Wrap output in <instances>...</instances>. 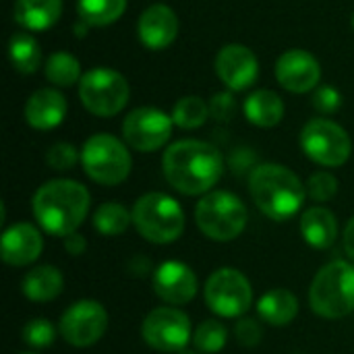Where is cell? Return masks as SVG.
Returning <instances> with one entry per match:
<instances>
[{
    "instance_id": "1",
    "label": "cell",
    "mask_w": 354,
    "mask_h": 354,
    "mask_svg": "<svg viewBox=\"0 0 354 354\" xmlns=\"http://www.w3.org/2000/svg\"><path fill=\"white\" fill-rule=\"evenodd\" d=\"M162 170L168 185L178 193L203 195L220 180L224 160L216 145L199 139H183L164 151Z\"/></svg>"
},
{
    "instance_id": "2",
    "label": "cell",
    "mask_w": 354,
    "mask_h": 354,
    "mask_svg": "<svg viewBox=\"0 0 354 354\" xmlns=\"http://www.w3.org/2000/svg\"><path fill=\"white\" fill-rule=\"evenodd\" d=\"M91 205L89 191L71 178H54L44 183L31 201L37 224L52 236H68L87 218Z\"/></svg>"
},
{
    "instance_id": "3",
    "label": "cell",
    "mask_w": 354,
    "mask_h": 354,
    "mask_svg": "<svg viewBox=\"0 0 354 354\" xmlns=\"http://www.w3.org/2000/svg\"><path fill=\"white\" fill-rule=\"evenodd\" d=\"M249 191L257 209L274 222H286L297 216L307 197L303 180L280 164H259L253 168Z\"/></svg>"
},
{
    "instance_id": "4",
    "label": "cell",
    "mask_w": 354,
    "mask_h": 354,
    "mask_svg": "<svg viewBox=\"0 0 354 354\" xmlns=\"http://www.w3.org/2000/svg\"><path fill=\"white\" fill-rule=\"evenodd\" d=\"M311 309L326 319H342L354 311V266L332 261L324 266L309 288Z\"/></svg>"
},
{
    "instance_id": "5",
    "label": "cell",
    "mask_w": 354,
    "mask_h": 354,
    "mask_svg": "<svg viewBox=\"0 0 354 354\" xmlns=\"http://www.w3.org/2000/svg\"><path fill=\"white\" fill-rule=\"evenodd\" d=\"M133 224L137 232L156 245H170L185 230V212L176 199L166 193H147L133 207Z\"/></svg>"
},
{
    "instance_id": "6",
    "label": "cell",
    "mask_w": 354,
    "mask_h": 354,
    "mask_svg": "<svg viewBox=\"0 0 354 354\" xmlns=\"http://www.w3.org/2000/svg\"><path fill=\"white\" fill-rule=\"evenodd\" d=\"M197 228L216 243H228L243 234L247 226V207L234 193H205L195 207Z\"/></svg>"
},
{
    "instance_id": "7",
    "label": "cell",
    "mask_w": 354,
    "mask_h": 354,
    "mask_svg": "<svg viewBox=\"0 0 354 354\" xmlns=\"http://www.w3.org/2000/svg\"><path fill=\"white\" fill-rule=\"evenodd\" d=\"M81 164L87 176L104 187L120 185L129 178L133 160L129 147L108 133L91 135L81 149Z\"/></svg>"
},
{
    "instance_id": "8",
    "label": "cell",
    "mask_w": 354,
    "mask_h": 354,
    "mask_svg": "<svg viewBox=\"0 0 354 354\" xmlns=\"http://www.w3.org/2000/svg\"><path fill=\"white\" fill-rule=\"evenodd\" d=\"M131 97V85L114 68H91L79 81V100L87 112L100 118L116 116L124 110Z\"/></svg>"
},
{
    "instance_id": "9",
    "label": "cell",
    "mask_w": 354,
    "mask_h": 354,
    "mask_svg": "<svg viewBox=\"0 0 354 354\" xmlns=\"http://www.w3.org/2000/svg\"><path fill=\"white\" fill-rule=\"evenodd\" d=\"M301 147L309 160L326 168L344 166L353 153L348 133L330 118H313L301 131Z\"/></svg>"
},
{
    "instance_id": "10",
    "label": "cell",
    "mask_w": 354,
    "mask_h": 354,
    "mask_svg": "<svg viewBox=\"0 0 354 354\" xmlns=\"http://www.w3.org/2000/svg\"><path fill=\"white\" fill-rule=\"evenodd\" d=\"M205 303L220 317H241L253 303V288L247 276L234 268L216 270L205 282Z\"/></svg>"
},
{
    "instance_id": "11",
    "label": "cell",
    "mask_w": 354,
    "mask_h": 354,
    "mask_svg": "<svg viewBox=\"0 0 354 354\" xmlns=\"http://www.w3.org/2000/svg\"><path fill=\"white\" fill-rule=\"evenodd\" d=\"M141 336L147 346L158 353H174L187 348L193 340L189 315L176 307H158L153 309L141 328Z\"/></svg>"
},
{
    "instance_id": "12",
    "label": "cell",
    "mask_w": 354,
    "mask_h": 354,
    "mask_svg": "<svg viewBox=\"0 0 354 354\" xmlns=\"http://www.w3.org/2000/svg\"><path fill=\"white\" fill-rule=\"evenodd\" d=\"M172 114H166L160 108H135L127 114L122 122V137L129 147L135 151H158L164 147L172 135Z\"/></svg>"
},
{
    "instance_id": "13",
    "label": "cell",
    "mask_w": 354,
    "mask_h": 354,
    "mask_svg": "<svg viewBox=\"0 0 354 354\" xmlns=\"http://www.w3.org/2000/svg\"><path fill=\"white\" fill-rule=\"evenodd\" d=\"M108 330V313L97 301H77L60 317V336L77 348L95 344Z\"/></svg>"
},
{
    "instance_id": "14",
    "label": "cell",
    "mask_w": 354,
    "mask_h": 354,
    "mask_svg": "<svg viewBox=\"0 0 354 354\" xmlns=\"http://www.w3.org/2000/svg\"><path fill=\"white\" fill-rule=\"evenodd\" d=\"M216 73L230 91L249 89L259 77V62L253 50L243 44H226L216 54Z\"/></svg>"
},
{
    "instance_id": "15",
    "label": "cell",
    "mask_w": 354,
    "mask_h": 354,
    "mask_svg": "<svg viewBox=\"0 0 354 354\" xmlns=\"http://www.w3.org/2000/svg\"><path fill=\"white\" fill-rule=\"evenodd\" d=\"M319 60L303 48H292L276 60V81L290 93H309L319 85Z\"/></svg>"
},
{
    "instance_id": "16",
    "label": "cell",
    "mask_w": 354,
    "mask_h": 354,
    "mask_svg": "<svg viewBox=\"0 0 354 354\" xmlns=\"http://www.w3.org/2000/svg\"><path fill=\"white\" fill-rule=\"evenodd\" d=\"M153 290L168 305H187L197 295V276L183 261H164L153 274Z\"/></svg>"
},
{
    "instance_id": "17",
    "label": "cell",
    "mask_w": 354,
    "mask_h": 354,
    "mask_svg": "<svg viewBox=\"0 0 354 354\" xmlns=\"http://www.w3.org/2000/svg\"><path fill=\"white\" fill-rule=\"evenodd\" d=\"M178 17L168 4H151L147 6L137 23V33L141 44L147 50H166L178 37Z\"/></svg>"
},
{
    "instance_id": "18",
    "label": "cell",
    "mask_w": 354,
    "mask_h": 354,
    "mask_svg": "<svg viewBox=\"0 0 354 354\" xmlns=\"http://www.w3.org/2000/svg\"><path fill=\"white\" fill-rule=\"evenodd\" d=\"M44 251V239L39 230L27 222H17L4 230L0 241L2 261L12 268H23L33 263Z\"/></svg>"
},
{
    "instance_id": "19",
    "label": "cell",
    "mask_w": 354,
    "mask_h": 354,
    "mask_svg": "<svg viewBox=\"0 0 354 354\" xmlns=\"http://www.w3.org/2000/svg\"><path fill=\"white\" fill-rule=\"evenodd\" d=\"M66 108V97L58 89L44 87L29 95L25 104V120L35 131H50L64 120Z\"/></svg>"
},
{
    "instance_id": "20",
    "label": "cell",
    "mask_w": 354,
    "mask_h": 354,
    "mask_svg": "<svg viewBox=\"0 0 354 354\" xmlns=\"http://www.w3.org/2000/svg\"><path fill=\"white\" fill-rule=\"evenodd\" d=\"M299 228L305 243L313 249H330L338 239L336 216L322 205H313L305 209L299 220Z\"/></svg>"
},
{
    "instance_id": "21",
    "label": "cell",
    "mask_w": 354,
    "mask_h": 354,
    "mask_svg": "<svg viewBox=\"0 0 354 354\" xmlns=\"http://www.w3.org/2000/svg\"><path fill=\"white\" fill-rule=\"evenodd\" d=\"M62 15V0H17L15 21L25 31H46Z\"/></svg>"
},
{
    "instance_id": "22",
    "label": "cell",
    "mask_w": 354,
    "mask_h": 354,
    "mask_svg": "<svg viewBox=\"0 0 354 354\" xmlns=\"http://www.w3.org/2000/svg\"><path fill=\"white\" fill-rule=\"evenodd\" d=\"M245 116L251 124L261 129H272L280 124L284 118V102L272 89H257L253 91L243 104Z\"/></svg>"
},
{
    "instance_id": "23",
    "label": "cell",
    "mask_w": 354,
    "mask_h": 354,
    "mask_svg": "<svg viewBox=\"0 0 354 354\" xmlns=\"http://www.w3.org/2000/svg\"><path fill=\"white\" fill-rule=\"evenodd\" d=\"M64 286V278L60 274L58 268L54 266H39L33 268L31 272H27V276L23 278V295L33 301V303H48L54 301Z\"/></svg>"
},
{
    "instance_id": "24",
    "label": "cell",
    "mask_w": 354,
    "mask_h": 354,
    "mask_svg": "<svg viewBox=\"0 0 354 354\" xmlns=\"http://www.w3.org/2000/svg\"><path fill=\"white\" fill-rule=\"evenodd\" d=\"M257 313L270 326H276V328L288 326L290 322H295V317L299 313V301L290 290L274 288L259 299Z\"/></svg>"
},
{
    "instance_id": "25",
    "label": "cell",
    "mask_w": 354,
    "mask_h": 354,
    "mask_svg": "<svg viewBox=\"0 0 354 354\" xmlns=\"http://www.w3.org/2000/svg\"><path fill=\"white\" fill-rule=\"evenodd\" d=\"M8 58L15 71L31 75L41 66V48L29 31H17L8 41Z\"/></svg>"
},
{
    "instance_id": "26",
    "label": "cell",
    "mask_w": 354,
    "mask_h": 354,
    "mask_svg": "<svg viewBox=\"0 0 354 354\" xmlns=\"http://www.w3.org/2000/svg\"><path fill=\"white\" fill-rule=\"evenodd\" d=\"M127 10V0H79L77 12L89 27H106L118 21Z\"/></svg>"
},
{
    "instance_id": "27",
    "label": "cell",
    "mask_w": 354,
    "mask_h": 354,
    "mask_svg": "<svg viewBox=\"0 0 354 354\" xmlns=\"http://www.w3.org/2000/svg\"><path fill=\"white\" fill-rule=\"evenodd\" d=\"M46 79L56 87H71L81 81V62L68 52H54L44 64Z\"/></svg>"
},
{
    "instance_id": "28",
    "label": "cell",
    "mask_w": 354,
    "mask_h": 354,
    "mask_svg": "<svg viewBox=\"0 0 354 354\" xmlns=\"http://www.w3.org/2000/svg\"><path fill=\"white\" fill-rule=\"evenodd\" d=\"M133 222V214L122 203H104L93 214V228L104 236H118L127 232Z\"/></svg>"
},
{
    "instance_id": "29",
    "label": "cell",
    "mask_w": 354,
    "mask_h": 354,
    "mask_svg": "<svg viewBox=\"0 0 354 354\" xmlns=\"http://www.w3.org/2000/svg\"><path fill=\"white\" fill-rule=\"evenodd\" d=\"M207 118H209V106H207V102H203L197 95H185L174 104L172 120L180 129H187V131L197 129V127L205 124Z\"/></svg>"
},
{
    "instance_id": "30",
    "label": "cell",
    "mask_w": 354,
    "mask_h": 354,
    "mask_svg": "<svg viewBox=\"0 0 354 354\" xmlns=\"http://www.w3.org/2000/svg\"><path fill=\"white\" fill-rule=\"evenodd\" d=\"M228 330L218 319H205L193 334V346L201 354H216L226 346Z\"/></svg>"
},
{
    "instance_id": "31",
    "label": "cell",
    "mask_w": 354,
    "mask_h": 354,
    "mask_svg": "<svg viewBox=\"0 0 354 354\" xmlns=\"http://www.w3.org/2000/svg\"><path fill=\"white\" fill-rule=\"evenodd\" d=\"M23 340L25 344L33 346V348H46L50 344H54L56 340V330L48 319H31L25 328H23Z\"/></svg>"
},
{
    "instance_id": "32",
    "label": "cell",
    "mask_w": 354,
    "mask_h": 354,
    "mask_svg": "<svg viewBox=\"0 0 354 354\" xmlns=\"http://www.w3.org/2000/svg\"><path fill=\"white\" fill-rule=\"evenodd\" d=\"M336 193H338V178L330 172H315L307 180V195L313 201L326 203V201L334 199Z\"/></svg>"
},
{
    "instance_id": "33",
    "label": "cell",
    "mask_w": 354,
    "mask_h": 354,
    "mask_svg": "<svg viewBox=\"0 0 354 354\" xmlns=\"http://www.w3.org/2000/svg\"><path fill=\"white\" fill-rule=\"evenodd\" d=\"M79 158H81V153L71 143H56L46 153V162L54 170H71Z\"/></svg>"
},
{
    "instance_id": "34",
    "label": "cell",
    "mask_w": 354,
    "mask_h": 354,
    "mask_svg": "<svg viewBox=\"0 0 354 354\" xmlns=\"http://www.w3.org/2000/svg\"><path fill=\"white\" fill-rule=\"evenodd\" d=\"M209 106V116L216 118L218 122H228L234 118V112H236V102L232 97L230 91H222V93H216L212 95V100L207 102Z\"/></svg>"
},
{
    "instance_id": "35",
    "label": "cell",
    "mask_w": 354,
    "mask_h": 354,
    "mask_svg": "<svg viewBox=\"0 0 354 354\" xmlns=\"http://www.w3.org/2000/svg\"><path fill=\"white\" fill-rule=\"evenodd\" d=\"M342 104V95L338 89L330 87V85H324V87H317L315 93H313V106L315 110H319L322 114H334Z\"/></svg>"
},
{
    "instance_id": "36",
    "label": "cell",
    "mask_w": 354,
    "mask_h": 354,
    "mask_svg": "<svg viewBox=\"0 0 354 354\" xmlns=\"http://www.w3.org/2000/svg\"><path fill=\"white\" fill-rule=\"evenodd\" d=\"M234 336L243 346H255L261 340V326L257 319H241L234 328Z\"/></svg>"
},
{
    "instance_id": "37",
    "label": "cell",
    "mask_w": 354,
    "mask_h": 354,
    "mask_svg": "<svg viewBox=\"0 0 354 354\" xmlns=\"http://www.w3.org/2000/svg\"><path fill=\"white\" fill-rule=\"evenodd\" d=\"M64 249H66L71 255H81V253L85 251V241H83V236H79L77 232L64 236Z\"/></svg>"
},
{
    "instance_id": "38",
    "label": "cell",
    "mask_w": 354,
    "mask_h": 354,
    "mask_svg": "<svg viewBox=\"0 0 354 354\" xmlns=\"http://www.w3.org/2000/svg\"><path fill=\"white\" fill-rule=\"evenodd\" d=\"M344 251H346L348 259L354 261V218L344 228Z\"/></svg>"
},
{
    "instance_id": "39",
    "label": "cell",
    "mask_w": 354,
    "mask_h": 354,
    "mask_svg": "<svg viewBox=\"0 0 354 354\" xmlns=\"http://www.w3.org/2000/svg\"><path fill=\"white\" fill-rule=\"evenodd\" d=\"M178 354H197V353H193V351H187V348H185V351H180Z\"/></svg>"
},
{
    "instance_id": "40",
    "label": "cell",
    "mask_w": 354,
    "mask_h": 354,
    "mask_svg": "<svg viewBox=\"0 0 354 354\" xmlns=\"http://www.w3.org/2000/svg\"><path fill=\"white\" fill-rule=\"evenodd\" d=\"M353 27H354V15H353Z\"/></svg>"
}]
</instances>
